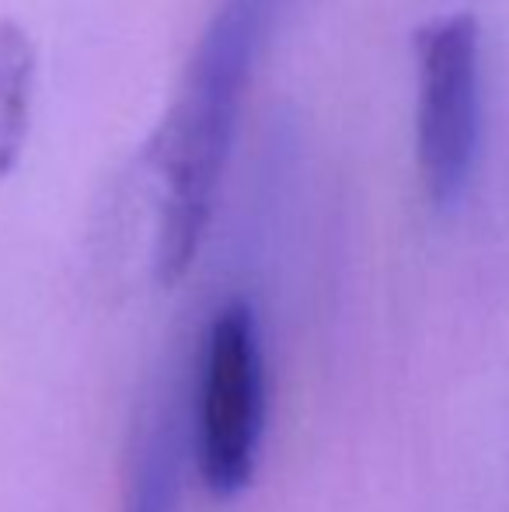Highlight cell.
<instances>
[{"label":"cell","instance_id":"1","mask_svg":"<svg viewBox=\"0 0 509 512\" xmlns=\"http://www.w3.org/2000/svg\"><path fill=\"white\" fill-rule=\"evenodd\" d=\"M272 7L276 0H220L192 49L182 88L154 140L164 189L154 272L164 286L189 272L210 230Z\"/></svg>","mask_w":509,"mask_h":512},{"label":"cell","instance_id":"2","mask_svg":"<svg viewBox=\"0 0 509 512\" xmlns=\"http://www.w3.org/2000/svg\"><path fill=\"white\" fill-rule=\"evenodd\" d=\"M415 157L426 196L454 206L475 171L482 129V42L471 14H450L426 25L415 42Z\"/></svg>","mask_w":509,"mask_h":512},{"label":"cell","instance_id":"3","mask_svg":"<svg viewBox=\"0 0 509 512\" xmlns=\"http://www.w3.org/2000/svg\"><path fill=\"white\" fill-rule=\"evenodd\" d=\"M262 352L252 307L234 300L213 317L203 366L199 467L213 495L245 492L262 439Z\"/></svg>","mask_w":509,"mask_h":512},{"label":"cell","instance_id":"4","mask_svg":"<svg viewBox=\"0 0 509 512\" xmlns=\"http://www.w3.org/2000/svg\"><path fill=\"white\" fill-rule=\"evenodd\" d=\"M39 84V53L14 18H0V178L11 175L28 143Z\"/></svg>","mask_w":509,"mask_h":512}]
</instances>
